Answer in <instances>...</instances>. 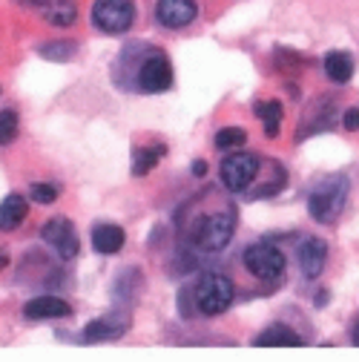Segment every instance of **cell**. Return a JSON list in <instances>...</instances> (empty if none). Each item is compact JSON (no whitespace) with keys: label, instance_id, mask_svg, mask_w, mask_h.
I'll list each match as a JSON object with an SVG mask.
<instances>
[{"label":"cell","instance_id":"obj_15","mask_svg":"<svg viewBox=\"0 0 359 362\" xmlns=\"http://www.w3.org/2000/svg\"><path fill=\"white\" fill-rule=\"evenodd\" d=\"M124 242H126V233H124L121 224L101 221V224H95V228H93V247H95V253H101V256L118 253V250L124 247Z\"/></svg>","mask_w":359,"mask_h":362},{"label":"cell","instance_id":"obj_12","mask_svg":"<svg viewBox=\"0 0 359 362\" xmlns=\"http://www.w3.org/2000/svg\"><path fill=\"white\" fill-rule=\"evenodd\" d=\"M199 4L196 0H158L155 4V18L164 29H184L196 21Z\"/></svg>","mask_w":359,"mask_h":362},{"label":"cell","instance_id":"obj_25","mask_svg":"<svg viewBox=\"0 0 359 362\" xmlns=\"http://www.w3.org/2000/svg\"><path fill=\"white\" fill-rule=\"evenodd\" d=\"M342 127H345L348 132H356V129H359V107L345 110V115H342Z\"/></svg>","mask_w":359,"mask_h":362},{"label":"cell","instance_id":"obj_11","mask_svg":"<svg viewBox=\"0 0 359 362\" xmlns=\"http://www.w3.org/2000/svg\"><path fill=\"white\" fill-rule=\"evenodd\" d=\"M126 331H129V313L110 310V313H104V316H98V320L89 322L83 328L81 339L83 342H112V339H121Z\"/></svg>","mask_w":359,"mask_h":362},{"label":"cell","instance_id":"obj_3","mask_svg":"<svg viewBox=\"0 0 359 362\" xmlns=\"http://www.w3.org/2000/svg\"><path fill=\"white\" fill-rule=\"evenodd\" d=\"M348 193H351L348 175H342V173L325 175L319 185L310 190V196H307V213H310V218L319 221V224H334L342 216V210H345Z\"/></svg>","mask_w":359,"mask_h":362},{"label":"cell","instance_id":"obj_4","mask_svg":"<svg viewBox=\"0 0 359 362\" xmlns=\"http://www.w3.org/2000/svg\"><path fill=\"white\" fill-rule=\"evenodd\" d=\"M233 299H236V285L230 282V276H224V274H204L193 285L196 310H201L204 316L224 313L233 305Z\"/></svg>","mask_w":359,"mask_h":362},{"label":"cell","instance_id":"obj_1","mask_svg":"<svg viewBox=\"0 0 359 362\" xmlns=\"http://www.w3.org/2000/svg\"><path fill=\"white\" fill-rule=\"evenodd\" d=\"M121 66L132 69L129 89H139V93L158 95L172 86V64L158 47H144V43L124 47L121 58L115 61V69Z\"/></svg>","mask_w":359,"mask_h":362},{"label":"cell","instance_id":"obj_21","mask_svg":"<svg viewBox=\"0 0 359 362\" xmlns=\"http://www.w3.org/2000/svg\"><path fill=\"white\" fill-rule=\"evenodd\" d=\"M167 150L158 144V147H139L136 150V158H132V173L136 175H147V173H153L155 167H158V161H161V156H164Z\"/></svg>","mask_w":359,"mask_h":362},{"label":"cell","instance_id":"obj_2","mask_svg":"<svg viewBox=\"0 0 359 362\" xmlns=\"http://www.w3.org/2000/svg\"><path fill=\"white\" fill-rule=\"evenodd\" d=\"M236 207L233 204H216L204 213H196L187 224V242L201 253H218L230 245L236 233Z\"/></svg>","mask_w":359,"mask_h":362},{"label":"cell","instance_id":"obj_7","mask_svg":"<svg viewBox=\"0 0 359 362\" xmlns=\"http://www.w3.org/2000/svg\"><path fill=\"white\" fill-rule=\"evenodd\" d=\"M259 170H261L259 156H253V153H230L218 167V178L230 193H245L256 181Z\"/></svg>","mask_w":359,"mask_h":362},{"label":"cell","instance_id":"obj_6","mask_svg":"<svg viewBox=\"0 0 359 362\" xmlns=\"http://www.w3.org/2000/svg\"><path fill=\"white\" fill-rule=\"evenodd\" d=\"M136 23V0H95L93 26L104 35H124Z\"/></svg>","mask_w":359,"mask_h":362},{"label":"cell","instance_id":"obj_5","mask_svg":"<svg viewBox=\"0 0 359 362\" xmlns=\"http://www.w3.org/2000/svg\"><path fill=\"white\" fill-rule=\"evenodd\" d=\"M242 262H245V267L250 270L256 279H264V282H276V279H282L285 267H288L285 253H282L273 242H267V239H264V242H253V245H247L245 253H242Z\"/></svg>","mask_w":359,"mask_h":362},{"label":"cell","instance_id":"obj_22","mask_svg":"<svg viewBox=\"0 0 359 362\" xmlns=\"http://www.w3.org/2000/svg\"><path fill=\"white\" fill-rule=\"evenodd\" d=\"M245 141H247V129H242V127H221L216 132V139H213V144L218 150H236Z\"/></svg>","mask_w":359,"mask_h":362},{"label":"cell","instance_id":"obj_13","mask_svg":"<svg viewBox=\"0 0 359 362\" xmlns=\"http://www.w3.org/2000/svg\"><path fill=\"white\" fill-rule=\"evenodd\" d=\"M305 339L290 328V325H267L264 331H259L253 337V348H302Z\"/></svg>","mask_w":359,"mask_h":362},{"label":"cell","instance_id":"obj_20","mask_svg":"<svg viewBox=\"0 0 359 362\" xmlns=\"http://www.w3.org/2000/svg\"><path fill=\"white\" fill-rule=\"evenodd\" d=\"M37 55L47 58V61H72L78 55V43L75 40H49V43H40Z\"/></svg>","mask_w":359,"mask_h":362},{"label":"cell","instance_id":"obj_17","mask_svg":"<svg viewBox=\"0 0 359 362\" xmlns=\"http://www.w3.org/2000/svg\"><path fill=\"white\" fill-rule=\"evenodd\" d=\"M322 66H325L328 81H334V83H348V81L353 78V72H356L353 55H351V52H342V49L328 52L325 61H322Z\"/></svg>","mask_w":359,"mask_h":362},{"label":"cell","instance_id":"obj_10","mask_svg":"<svg viewBox=\"0 0 359 362\" xmlns=\"http://www.w3.org/2000/svg\"><path fill=\"white\" fill-rule=\"evenodd\" d=\"M296 264H299V270H302V276L305 279H319L322 276V270H325V264H328V245H325V239H319V236H305L302 242H299V247H296Z\"/></svg>","mask_w":359,"mask_h":362},{"label":"cell","instance_id":"obj_8","mask_svg":"<svg viewBox=\"0 0 359 362\" xmlns=\"http://www.w3.org/2000/svg\"><path fill=\"white\" fill-rule=\"evenodd\" d=\"M43 242H47L61 259H75L81 253V239L75 233V224L64 216H55L49 218L47 224H43V230H40Z\"/></svg>","mask_w":359,"mask_h":362},{"label":"cell","instance_id":"obj_26","mask_svg":"<svg viewBox=\"0 0 359 362\" xmlns=\"http://www.w3.org/2000/svg\"><path fill=\"white\" fill-rule=\"evenodd\" d=\"M204 173H207V161L196 158V161H193V175H204Z\"/></svg>","mask_w":359,"mask_h":362},{"label":"cell","instance_id":"obj_9","mask_svg":"<svg viewBox=\"0 0 359 362\" xmlns=\"http://www.w3.org/2000/svg\"><path fill=\"white\" fill-rule=\"evenodd\" d=\"M334 127H336V98L334 95H322L305 112L302 127L296 132V141H305L307 135H317V132H328Z\"/></svg>","mask_w":359,"mask_h":362},{"label":"cell","instance_id":"obj_19","mask_svg":"<svg viewBox=\"0 0 359 362\" xmlns=\"http://www.w3.org/2000/svg\"><path fill=\"white\" fill-rule=\"evenodd\" d=\"M256 115L261 118V124H264V135H271V139H276L279 135V124H282V104L279 101H259L256 107Z\"/></svg>","mask_w":359,"mask_h":362},{"label":"cell","instance_id":"obj_18","mask_svg":"<svg viewBox=\"0 0 359 362\" xmlns=\"http://www.w3.org/2000/svg\"><path fill=\"white\" fill-rule=\"evenodd\" d=\"M52 26H72L78 18V6L75 0H47V6L40 9Z\"/></svg>","mask_w":359,"mask_h":362},{"label":"cell","instance_id":"obj_28","mask_svg":"<svg viewBox=\"0 0 359 362\" xmlns=\"http://www.w3.org/2000/svg\"><path fill=\"white\" fill-rule=\"evenodd\" d=\"M351 342L359 348V320H356V325H353V331H351Z\"/></svg>","mask_w":359,"mask_h":362},{"label":"cell","instance_id":"obj_23","mask_svg":"<svg viewBox=\"0 0 359 362\" xmlns=\"http://www.w3.org/2000/svg\"><path fill=\"white\" fill-rule=\"evenodd\" d=\"M18 135V115L12 110H0V147L15 141Z\"/></svg>","mask_w":359,"mask_h":362},{"label":"cell","instance_id":"obj_16","mask_svg":"<svg viewBox=\"0 0 359 362\" xmlns=\"http://www.w3.org/2000/svg\"><path fill=\"white\" fill-rule=\"evenodd\" d=\"M26 213H29V202L20 193H9L4 202H0V230L9 233L15 228H20Z\"/></svg>","mask_w":359,"mask_h":362},{"label":"cell","instance_id":"obj_27","mask_svg":"<svg viewBox=\"0 0 359 362\" xmlns=\"http://www.w3.org/2000/svg\"><path fill=\"white\" fill-rule=\"evenodd\" d=\"M23 6H29V9H43L47 6V0H20Z\"/></svg>","mask_w":359,"mask_h":362},{"label":"cell","instance_id":"obj_14","mask_svg":"<svg viewBox=\"0 0 359 362\" xmlns=\"http://www.w3.org/2000/svg\"><path fill=\"white\" fill-rule=\"evenodd\" d=\"M69 313H72V308L61 296H35L23 305L26 320H64Z\"/></svg>","mask_w":359,"mask_h":362},{"label":"cell","instance_id":"obj_24","mask_svg":"<svg viewBox=\"0 0 359 362\" xmlns=\"http://www.w3.org/2000/svg\"><path fill=\"white\" fill-rule=\"evenodd\" d=\"M29 196H32V202H37V204H52V202L61 196V187H58V185H49V181H40V185H32Z\"/></svg>","mask_w":359,"mask_h":362}]
</instances>
